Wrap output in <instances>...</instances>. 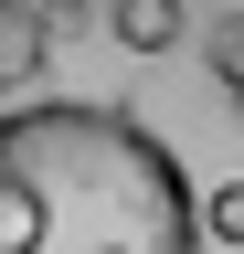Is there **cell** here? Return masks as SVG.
Wrapping results in <instances>:
<instances>
[{"mask_svg": "<svg viewBox=\"0 0 244 254\" xmlns=\"http://www.w3.org/2000/svg\"><path fill=\"white\" fill-rule=\"evenodd\" d=\"M202 190L117 95H32L0 117V254H202Z\"/></svg>", "mask_w": 244, "mask_h": 254, "instance_id": "6da1fadb", "label": "cell"}, {"mask_svg": "<svg viewBox=\"0 0 244 254\" xmlns=\"http://www.w3.org/2000/svg\"><path fill=\"white\" fill-rule=\"evenodd\" d=\"M106 32H117V53L160 64V53L191 43V11H180V0H106Z\"/></svg>", "mask_w": 244, "mask_h": 254, "instance_id": "7a4b0ae2", "label": "cell"}, {"mask_svg": "<svg viewBox=\"0 0 244 254\" xmlns=\"http://www.w3.org/2000/svg\"><path fill=\"white\" fill-rule=\"evenodd\" d=\"M43 53H53V21H43V0H0V95H21L43 74Z\"/></svg>", "mask_w": 244, "mask_h": 254, "instance_id": "3957f363", "label": "cell"}, {"mask_svg": "<svg viewBox=\"0 0 244 254\" xmlns=\"http://www.w3.org/2000/svg\"><path fill=\"white\" fill-rule=\"evenodd\" d=\"M202 233L223 244V254L244 244V180H223V190H202Z\"/></svg>", "mask_w": 244, "mask_h": 254, "instance_id": "277c9868", "label": "cell"}, {"mask_svg": "<svg viewBox=\"0 0 244 254\" xmlns=\"http://www.w3.org/2000/svg\"><path fill=\"white\" fill-rule=\"evenodd\" d=\"M202 53H212V74H223V95H244V21H223Z\"/></svg>", "mask_w": 244, "mask_h": 254, "instance_id": "5b68a950", "label": "cell"}, {"mask_svg": "<svg viewBox=\"0 0 244 254\" xmlns=\"http://www.w3.org/2000/svg\"><path fill=\"white\" fill-rule=\"evenodd\" d=\"M234 254H244V244H234Z\"/></svg>", "mask_w": 244, "mask_h": 254, "instance_id": "8992f818", "label": "cell"}]
</instances>
